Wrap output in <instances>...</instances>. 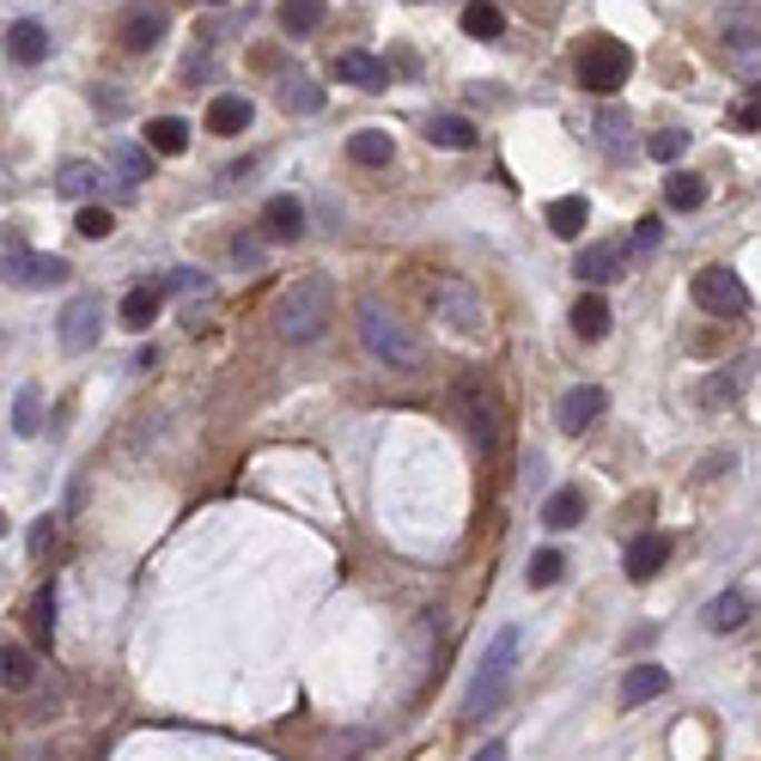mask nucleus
I'll return each mask as SVG.
<instances>
[{
	"mask_svg": "<svg viewBox=\"0 0 761 761\" xmlns=\"http://www.w3.org/2000/svg\"><path fill=\"white\" fill-rule=\"evenodd\" d=\"M573 275L585 280V287H610V280L627 275V250L622 244H585V250L573 256Z\"/></svg>",
	"mask_w": 761,
	"mask_h": 761,
	"instance_id": "obj_9",
	"label": "nucleus"
},
{
	"mask_svg": "<svg viewBox=\"0 0 761 761\" xmlns=\"http://www.w3.org/2000/svg\"><path fill=\"white\" fill-rule=\"evenodd\" d=\"M750 615H755L750 591H719V597L706 603V627H713V634H738Z\"/></svg>",
	"mask_w": 761,
	"mask_h": 761,
	"instance_id": "obj_14",
	"label": "nucleus"
},
{
	"mask_svg": "<svg viewBox=\"0 0 761 761\" xmlns=\"http://www.w3.org/2000/svg\"><path fill=\"white\" fill-rule=\"evenodd\" d=\"M670 548H676V543H670L664 531H646V536H634V543H627V554H622V573L634 579V585H646V579L658 573V566L670 561Z\"/></svg>",
	"mask_w": 761,
	"mask_h": 761,
	"instance_id": "obj_11",
	"label": "nucleus"
},
{
	"mask_svg": "<svg viewBox=\"0 0 761 761\" xmlns=\"http://www.w3.org/2000/svg\"><path fill=\"white\" fill-rule=\"evenodd\" d=\"M463 31H470L475 43H494V37L506 31V12H500V0H470V7H463Z\"/></svg>",
	"mask_w": 761,
	"mask_h": 761,
	"instance_id": "obj_23",
	"label": "nucleus"
},
{
	"mask_svg": "<svg viewBox=\"0 0 761 761\" xmlns=\"http://www.w3.org/2000/svg\"><path fill=\"white\" fill-rule=\"evenodd\" d=\"M73 231H80V238H110L116 231V219H110V208H80V219H73Z\"/></svg>",
	"mask_w": 761,
	"mask_h": 761,
	"instance_id": "obj_40",
	"label": "nucleus"
},
{
	"mask_svg": "<svg viewBox=\"0 0 761 761\" xmlns=\"http://www.w3.org/2000/svg\"><path fill=\"white\" fill-rule=\"evenodd\" d=\"M543 524L548 531H573V524H585V487H554L543 500Z\"/></svg>",
	"mask_w": 761,
	"mask_h": 761,
	"instance_id": "obj_16",
	"label": "nucleus"
},
{
	"mask_svg": "<svg viewBox=\"0 0 761 761\" xmlns=\"http://www.w3.org/2000/svg\"><path fill=\"white\" fill-rule=\"evenodd\" d=\"M31 627H37V640H56V591H37L31 597Z\"/></svg>",
	"mask_w": 761,
	"mask_h": 761,
	"instance_id": "obj_39",
	"label": "nucleus"
},
{
	"mask_svg": "<svg viewBox=\"0 0 761 761\" xmlns=\"http://www.w3.org/2000/svg\"><path fill=\"white\" fill-rule=\"evenodd\" d=\"M280 110L287 116H317L324 110V86H317L312 73H287V80H280Z\"/></svg>",
	"mask_w": 761,
	"mask_h": 761,
	"instance_id": "obj_18",
	"label": "nucleus"
},
{
	"mask_svg": "<svg viewBox=\"0 0 761 761\" xmlns=\"http://www.w3.org/2000/svg\"><path fill=\"white\" fill-rule=\"evenodd\" d=\"M543 219H548L554 238H579V231H585V219H591V208H585V196H554Z\"/></svg>",
	"mask_w": 761,
	"mask_h": 761,
	"instance_id": "obj_21",
	"label": "nucleus"
},
{
	"mask_svg": "<svg viewBox=\"0 0 761 761\" xmlns=\"http://www.w3.org/2000/svg\"><path fill=\"white\" fill-rule=\"evenodd\" d=\"M738 391H743V378H738V372H719V378L713 384H706V391H701V403H738Z\"/></svg>",
	"mask_w": 761,
	"mask_h": 761,
	"instance_id": "obj_41",
	"label": "nucleus"
},
{
	"mask_svg": "<svg viewBox=\"0 0 761 761\" xmlns=\"http://www.w3.org/2000/svg\"><path fill=\"white\" fill-rule=\"evenodd\" d=\"M457 403H463V415H470L475 445H487V451H494V408H482V391H475V384H463V391H457Z\"/></svg>",
	"mask_w": 761,
	"mask_h": 761,
	"instance_id": "obj_32",
	"label": "nucleus"
},
{
	"mask_svg": "<svg viewBox=\"0 0 761 761\" xmlns=\"http://www.w3.org/2000/svg\"><path fill=\"white\" fill-rule=\"evenodd\" d=\"M664 201L689 214V208H701V201H706V184H701V177H689V171H676V177L664 184Z\"/></svg>",
	"mask_w": 761,
	"mask_h": 761,
	"instance_id": "obj_35",
	"label": "nucleus"
},
{
	"mask_svg": "<svg viewBox=\"0 0 761 761\" xmlns=\"http://www.w3.org/2000/svg\"><path fill=\"white\" fill-rule=\"evenodd\" d=\"M329 0H280V24H287V37H312L317 24H324Z\"/></svg>",
	"mask_w": 761,
	"mask_h": 761,
	"instance_id": "obj_26",
	"label": "nucleus"
},
{
	"mask_svg": "<svg viewBox=\"0 0 761 761\" xmlns=\"http://www.w3.org/2000/svg\"><path fill=\"white\" fill-rule=\"evenodd\" d=\"M49 543H56V524H37V531H31V548H37V554H43Z\"/></svg>",
	"mask_w": 761,
	"mask_h": 761,
	"instance_id": "obj_46",
	"label": "nucleus"
},
{
	"mask_svg": "<svg viewBox=\"0 0 761 761\" xmlns=\"http://www.w3.org/2000/svg\"><path fill=\"white\" fill-rule=\"evenodd\" d=\"M159 287H165V293H208V280H201L196 268H171V275H165Z\"/></svg>",
	"mask_w": 761,
	"mask_h": 761,
	"instance_id": "obj_42",
	"label": "nucleus"
},
{
	"mask_svg": "<svg viewBox=\"0 0 761 761\" xmlns=\"http://www.w3.org/2000/svg\"><path fill=\"white\" fill-rule=\"evenodd\" d=\"M646 152H652L658 165H676L682 152H689V128H658V135L646 140Z\"/></svg>",
	"mask_w": 761,
	"mask_h": 761,
	"instance_id": "obj_36",
	"label": "nucleus"
},
{
	"mask_svg": "<svg viewBox=\"0 0 761 761\" xmlns=\"http://www.w3.org/2000/svg\"><path fill=\"white\" fill-rule=\"evenodd\" d=\"M263 238L299 244V238H305V201H299V196H268V208H263Z\"/></svg>",
	"mask_w": 761,
	"mask_h": 761,
	"instance_id": "obj_12",
	"label": "nucleus"
},
{
	"mask_svg": "<svg viewBox=\"0 0 761 761\" xmlns=\"http://www.w3.org/2000/svg\"><path fill=\"white\" fill-rule=\"evenodd\" d=\"M165 7L159 0H140V7H128L122 12V49H135V56H147V49H159L165 43Z\"/></svg>",
	"mask_w": 761,
	"mask_h": 761,
	"instance_id": "obj_8",
	"label": "nucleus"
},
{
	"mask_svg": "<svg viewBox=\"0 0 761 761\" xmlns=\"http://www.w3.org/2000/svg\"><path fill=\"white\" fill-rule=\"evenodd\" d=\"M231 256H238L244 268H256V263H263V244H244V238H238V244H231Z\"/></svg>",
	"mask_w": 761,
	"mask_h": 761,
	"instance_id": "obj_44",
	"label": "nucleus"
},
{
	"mask_svg": "<svg viewBox=\"0 0 761 761\" xmlns=\"http://www.w3.org/2000/svg\"><path fill=\"white\" fill-rule=\"evenodd\" d=\"M664 689H670V670L664 664H634V670H627V682H622V701L640 706V701H658Z\"/></svg>",
	"mask_w": 761,
	"mask_h": 761,
	"instance_id": "obj_20",
	"label": "nucleus"
},
{
	"mask_svg": "<svg viewBox=\"0 0 761 761\" xmlns=\"http://www.w3.org/2000/svg\"><path fill=\"white\" fill-rule=\"evenodd\" d=\"M634 244H640V250H652V244H658V219H640V231H634Z\"/></svg>",
	"mask_w": 761,
	"mask_h": 761,
	"instance_id": "obj_45",
	"label": "nucleus"
},
{
	"mask_svg": "<svg viewBox=\"0 0 761 761\" xmlns=\"http://www.w3.org/2000/svg\"><path fill=\"white\" fill-rule=\"evenodd\" d=\"M12 433H43V391H37V384H24L19 396H12Z\"/></svg>",
	"mask_w": 761,
	"mask_h": 761,
	"instance_id": "obj_31",
	"label": "nucleus"
},
{
	"mask_svg": "<svg viewBox=\"0 0 761 761\" xmlns=\"http://www.w3.org/2000/svg\"><path fill=\"white\" fill-rule=\"evenodd\" d=\"M329 317H335L329 275H299L287 293H280V305H275V329L287 335V342H317V335L329 329Z\"/></svg>",
	"mask_w": 761,
	"mask_h": 761,
	"instance_id": "obj_1",
	"label": "nucleus"
},
{
	"mask_svg": "<svg viewBox=\"0 0 761 761\" xmlns=\"http://www.w3.org/2000/svg\"><path fill=\"white\" fill-rule=\"evenodd\" d=\"M184 147H189V122H184V116H159V122H147V152L177 159Z\"/></svg>",
	"mask_w": 761,
	"mask_h": 761,
	"instance_id": "obj_22",
	"label": "nucleus"
},
{
	"mask_svg": "<svg viewBox=\"0 0 761 761\" xmlns=\"http://www.w3.org/2000/svg\"><path fill=\"white\" fill-rule=\"evenodd\" d=\"M689 293L706 317H743L750 312V287H743L731 268H701V275L689 280Z\"/></svg>",
	"mask_w": 761,
	"mask_h": 761,
	"instance_id": "obj_6",
	"label": "nucleus"
},
{
	"mask_svg": "<svg viewBox=\"0 0 761 761\" xmlns=\"http://www.w3.org/2000/svg\"><path fill=\"white\" fill-rule=\"evenodd\" d=\"M359 342L372 347V359H384V366H396V372H415L421 359H427L421 335L408 329L384 299H359Z\"/></svg>",
	"mask_w": 761,
	"mask_h": 761,
	"instance_id": "obj_3",
	"label": "nucleus"
},
{
	"mask_svg": "<svg viewBox=\"0 0 761 761\" xmlns=\"http://www.w3.org/2000/svg\"><path fill=\"white\" fill-rule=\"evenodd\" d=\"M56 189L61 196H73V201H86V196H98V165H86V159H68L56 171Z\"/></svg>",
	"mask_w": 761,
	"mask_h": 761,
	"instance_id": "obj_29",
	"label": "nucleus"
},
{
	"mask_svg": "<svg viewBox=\"0 0 761 761\" xmlns=\"http://www.w3.org/2000/svg\"><path fill=\"white\" fill-rule=\"evenodd\" d=\"M110 159H116V171H122V189H135L140 177H152V159H147V147H116Z\"/></svg>",
	"mask_w": 761,
	"mask_h": 761,
	"instance_id": "obj_37",
	"label": "nucleus"
},
{
	"mask_svg": "<svg viewBox=\"0 0 761 761\" xmlns=\"http://www.w3.org/2000/svg\"><path fill=\"white\" fill-rule=\"evenodd\" d=\"M603 408H610V396H603L597 384H573V391L554 403V421H561L566 433H585L591 421H603Z\"/></svg>",
	"mask_w": 761,
	"mask_h": 761,
	"instance_id": "obj_10",
	"label": "nucleus"
},
{
	"mask_svg": "<svg viewBox=\"0 0 761 761\" xmlns=\"http://www.w3.org/2000/svg\"><path fill=\"white\" fill-rule=\"evenodd\" d=\"M335 73H342L347 86H359V92H384V86H391V68H384L378 56H366V49H342V56H335Z\"/></svg>",
	"mask_w": 761,
	"mask_h": 761,
	"instance_id": "obj_13",
	"label": "nucleus"
},
{
	"mask_svg": "<svg viewBox=\"0 0 761 761\" xmlns=\"http://www.w3.org/2000/svg\"><path fill=\"white\" fill-rule=\"evenodd\" d=\"M470 761H506V743H487V750H475Z\"/></svg>",
	"mask_w": 761,
	"mask_h": 761,
	"instance_id": "obj_47",
	"label": "nucleus"
},
{
	"mask_svg": "<svg viewBox=\"0 0 761 761\" xmlns=\"http://www.w3.org/2000/svg\"><path fill=\"white\" fill-rule=\"evenodd\" d=\"M68 275H73V268L61 263V256L24 250V244H7V250H0V280L19 287V293H49V287H61Z\"/></svg>",
	"mask_w": 761,
	"mask_h": 761,
	"instance_id": "obj_5",
	"label": "nucleus"
},
{
	"mask_svg": "<svg viewBox=\"0 0 761 761\" xmlns=\"http://www.w3.org/2000/svg\"><path fill=\"white\" fill-rule=\"evenodd\" d=\"M518 646H524L518 627H500V634L487 640L482 670H475L470 694H463V719H487V713H500V701H506V689H512V670H518Z\"/></svg>",
	"mask_w": 761,
	"mask_h": 761,
	"instance_id": "obj_2",
	"label": "nucleus"
},
{
	"mask_svg": "<svg viewBox=\"0 0 761 761\" xmlns=\"http://www.w3.org/2000/svg\"><path fill=\"white\" fill-rule=\"evenodd\" d=\"M731 128H761V80H755V92L731 110Z\"/></svg>",
	"mask_w": 761,
	"mask_h": 761,
	"instance_id": "obj_43",
	"label": "nucleus"
},
{
	"mask_svg": "<svg viewBox=\"0 0 761 761\" xmlns=\"http://www.w3.org/2000/svg\"><path fill=\"white\" fill-rule=\"evenodd\" d=\"M427 140H433V147H451V152L482 147V135H475L470 116H433V122H427Z\"/></svg>",
	"mask_w": 761,
	"mask_h": 761,
	"instance_id": "obj_19",
	"label": "nucleus"
},
{
	"mask_svg": "<svg viewBox=\"0 0 761 761\" xmlns=\"http://www.w3.org/2000/svg\"><path fill=\"white\" fill-rule=\"evenodd\" d=\"M391 135H384V128H359L354 140H347V159L354 165H391Z\"/></svg>",
	"mask_w": 761,
	"mask_h": 761,
	"instance_id": "obj_28",
	"label": "nucleus"
},
{
	"mask_svg": "<svg viewBox=\"0 0 761 761\" xmlns=\"http://www.w3.org/2000/svg\"><path fill=\"white\" fill-rule=\"evenodd\" d=\"M201 7H226V0H201Z\"/></svg>",
	"mask_w": 761,
	"mask_h": 761,
	"instance_id": "obj_48",
	"label": "nucleus"
},
{
	"mask_svg": "<svg viewBox=\"0 0 761 761\" xmlns=\"http://www.w3.org/2000/svg\"><path fill=\"white\" fill-rule=\"evenodd\" d=\"M579 86H585V92H622L627 80H634V49L622 43V37H585V43H579Z\"/></svg>",
	"mask_w": 761,
	"mask_h": 761,
	"instance_id": "obj_4",
	"label": "nucleus"
},
{
	"mask_svg": "<svg viewBox=\"0 0 761 761\" xmlns=\"http://www.w3.org/2000/svg\"><path fill=\"white\" fill-rule=\"evenodd\" d=\"M597 147L610 152V159H627V116L622 110H603L597 116Z\"/></svg>",
	"mask_w": 761,
	"mask_h": 761,
	"instance_id": "obj_34",
	"label": "nucleus"
},
{
	"mask_svg": "<svg viewBox=\"0 0 761 761\" xmlns=\"http://www.w3.org/2000/svg\"><path fill=\"white\" fill-rule=\"evenodd\" d=\"M7 56L19 61V68H37V61L49 56V31H43L37 19H19V24L7 31Z\"/></svg>",
	"mask_w": 761,
	"mask_h": 761,
	"instance_id": "obj_15",
	"label": "nucleus"
},
{
	"mask_svg": "<svg viewBox=\"0 0 761 761\" xmlns=\"http://www.w3.org/2000/svg\"><path fill=\"white\" fill-rule=\"evenodd\" d=\"M31 682H37V658L7 640L0 646V689H31Z\"/></svg>",
	"mask_w": 761,
	"mask_h": 761,
	"instance_id": "obj_27",
	"label": "nucleus"
},
{
	"mask_svg": "<svg viewBox=\"0 0 761 761\" xmlns=\"http://www.w3.org/2000/svg\"><path fill=\"white\" fill-rule=\"evenodd\" d=\"M438 312L457 317V329H482V305H475V293L463 287V280H445V287H438Z\"/></svg>",
	"mask_w": 761,
	"mask_h": 761,
	"instance_id": "obj_25",
	"label": "nucleus"
},
{
	"mask_svg": "<svg viewBox=\"0 0 761 761\" xmlns=\"http://www.w3.org/2000/svg\"><path fill=\"white\" fill-rule=\"evenodd\" d=\"M725 49H738V56H755L761 49V19L755 12H731L725 19Z\"/></svg>",
	"mask_w": 761,
	"mask_h": 761,
	"instance_id": "obj_33",
	"label": "nucleus"
},
{
	"mask_svg": "<svg viewBox=\"0 0 761 761\" xmlns=\"http://www.w3.org/2000/svg\"><path fill=\"white\" fill-rule=\"evenodd\" d=\"M561 548H536L531 554V566H524V579H531V591H543V585H554V579H561Z\"/></svg>",
	"mask_w": 761,
	"mask_h": 761,
	"instance_id": "obj_38",
	"label": "nucleus"
},
{
	"mask_svg": "<svg viewBox=\"0 0 761 761\" xmlns=\"http://www.w3.org/2000/svg\"><path fill=\"white\" fill-rule=\"evenodd\" d=\"M573 329L585 335V342H603V335H610V305H603L597 293H585V299L573 305Z\"/></svg>",
	"mask_w": 761,
	"mask_h": 761,
	"instance_id": "obj_30",
	"label": "nucleus"
},
{
	"mask_svg": "<svg viewBox=\"0 0 761 761\" xmlns=\"http://www.w3.org/2000/svg\"><path fill=\"white\" fill-rule=\"evenodd\" d=\"M250 98H244V92H219L214 98V105H208V128H214V135H244V128H250Z\"/></svg>",
	"mask_w": 761,
	"mask_h": 761,
	"instance_id": "obj_17",
	"label": "nucleus"
},
{
	"mask_svg": "<svg viewBox=\"0 0 761 761\" xmlns=\"http://www.w3.org/2000/svg\"><path fill=\"white\" fill-rule=\"evenodd\" d=\"M98 329H105V305H98V293H73L68 305H61L56 317V335L68 354H86V347H98Z\"/></svg>",
	"mask_w": 761,
	"mask_h": 761,
	"instance_id": "obj_7",
	"label": "nucleus"
},
{
	"mask_svg": "<svg viewBox=\"0 0 761 761\" xmlns=\"http://www.w3.org/2000/svg\"><path fill=\"white\" fill-rule=\"evenodd\" d=\"M159 305H165V287H159V280H152V287L122 293V329H147L152 317H159Z\"/></svg>",
	"mask_w": 761,
	"mask_h": 761,
	"instance_id": "obj_24",
	"label": "nucleus"
},
{
	"mask_svg": "<svg viewBox=\"0 0 761 761\" xmlns=\"http://www.w3.org/2000/svg\"><path fill=\"white\" fill-rule=\"evenodd\" d=\"M0 531H7V512H0Z\"/></svg>",
	"mask_w": 761,
	"mask_h": 761,
	"instance_id": "obj_49",
	"label": "nucleus"
}]
</instances>
